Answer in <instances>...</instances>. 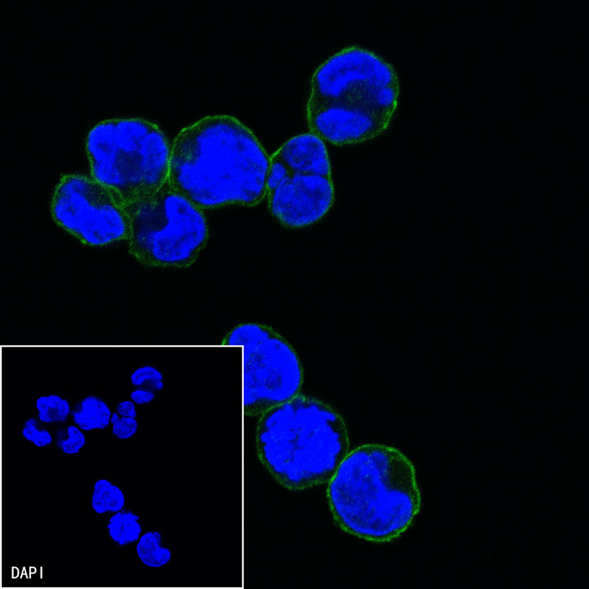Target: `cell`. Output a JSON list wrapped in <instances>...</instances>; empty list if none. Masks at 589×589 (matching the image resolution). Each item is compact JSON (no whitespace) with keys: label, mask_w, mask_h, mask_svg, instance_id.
Returning <instances> with one entry per match:
<instances>
[{"label":"cell","mask_w":589,"mask_h":589,"mask_svg":"<svg viewBox=\"0 0 589 589\" xmlns=\"http://www.w3.org/2000/svg\"><path fill=\"white\" fill-rule=\"evenodd\" d=\"M164 375L154 366L146 365L136 368L130 376L131 384L136 388H151L154 383L163 381Z\"/></svg>","instance_id":"20"},{"label":"cell","mask_w":589,"mask_h":589,"mask_svg":"<svg viewBox=\"0 0 589 589\" xmlns=\"http://www.w3.org/2000/svg\"><path fill=\"white\" fill-rule=\"evenodd\" d=\"M290 171L332 178V169L324 141L312 133L294 136L275 154Z\"/></svg>","instance_id":"11"},{"label":"cell","mask_w":589,"mask_h":589,"mask_svg":"<svg viewBox=\"0 0 589 589\" xmlns=\"http://www.w3.org/2000/svg\"><path fill=\"white\" fill-rule=\"evenodd\" d=\"M567 285H570V284H571V282H570V281H568L567 282Z\"/></svg>","instance_id":"40"},{"label":"cell","mask_w":589,"mask_h":589,"mask_svg":"<svg viewBox=\"0 0 589 589\" xmlns=\"http://www.w3.org/2000/svg\"><path fill=\"white\" fill-rule=\"evenodd\" d=\"M270 160L254 133L239 119L207 116L176 136L167 184L202 211L254 207L267 194Z\"/></svg>","instance_id":"1"},{"label":"cell","mask_w":589,"mask_h":589,"mask_svg":"<svg viewBox=\"0 0 589 589\" xmlns=\"http://www.w3.org/2000/svg\"><path fill=\"white\" fill-rule=\"evenodd\" d=\"M530 298L531 299H533V298H534V295H530Z\"/></svg>","instance_id":"39"},{"label":"cell","mask_w":589,"mask_h":589,"mask_svg":"<svg viewBox=\"0 0 589 589\" xmlns=\"http://www.w3.org/2000/svg\"><path fill=\"white\" fill-rule=\"evenodd\" d=\"M538 322H536V324H535L536 327H538Z\"/></svg>","instance_id":"41"},{"label":"cell","mask_w":589,"mask_h":589,"mask_svg":"<svg viewBox=\"0 0 589 589\" xmlns=\"http://www.w3.org/2000/svg\"><path fill=\"white\" fill-rule=\"evenodd\" d=\"M268 196L269 210L289 228L307 227L327 214L334 199L332 178L290 171Z\"/></svg>","instance_id":"9"},{"label":"cell","mask_w":589,"mask_h":589,"mask_svg":"<svg viewBox=\"0 0 589 589\" xmlns=\"http://www.w3.org/2000/svg\"><path fill=\"white\" fill-rule=\"evenodd\" d=\"M279 335L281 334L271 326L258 323H242L225 335L222 344L225 347L242 348Z\"/></svg>","instance_id":"16"},{"label":"cell","mask_w":589,"mask_h":589,"mask_svg":"<svg viewBox=\"0 0 589 589\" xmlns=\"http://www.w3.org/2000/svg\"><path fill=\"white\" fill-rule=\"evenodd\" d=\"M565 252H566V253H570L571 252V250L570 249H567L566 251Z\"/></svg>","instance_id":"37"},{"label":"cell","mask_w":589,"mask_h":589,"mask_svg":"<svg viewBox=\"0 0 589 589\" xmlns=\"http://www.w3.org/2000/svg\"><path fill=\"white\" fill-rule=\"evenodd\" d=\"M311 132L338 145L360 144L377 137L391 122L358 106L337 102H307Z\"/></svg>","instance_id":"10"},{"label":"cell","mask_w":589,"mask_h":589,"mask_svg":"<svg viewBox=\"0 0 589 589\" xmlns=\"http://www.w3.org/2000/svg\"><path fill=\"white\" fill-rule=\"evenodd\" d=\"M131 400L137 405L149 404L154 400V391L149 388L139 387L133 390L129 395Z\"/></svg>","instance_id":"23"},{"label":"cell","mask_w":589,"mask_h":589,"mask_svg":"<svg viewBox=\"0 0 589 589\" xmlns=\"http://www.w3.org/2000/svg\"><path fill=\"white\" fill-rule=\"evenodd\" d=\"M111 515L106 524V533L111 540L121 547L137 542L143 531L140 516L126 509Z\"/></svg>","instance_id":"13"},{"label":"cell","mask_w":589,"mask_h":589,"mask_svg":"<svg viewBox=\"0 0 589 589\" xmlns=\"http://www.w3.org/2000/svg\"><path fill=\"white\" fill-rule=\"evenodd\" d=\"M529 49H530V51H532V50L534 49V46H530V48H529Z\"/></svg>","instance_id":"28"},{"label":"cell","mask_w":589,"mask_h":589,"mask_svg":"<svg viewBox=\"0 0 589 589\" xmlns=\"http://www.w3.org/2000/svg\"><path fill=\"white\" fill-rule=\"evenodd\" d=\"M497 261H502V259L501 258H497Z\"/></svg>","instance_id":"33"},{"label":"cell","mask_w":589,"mask_h":589,"mask_svg":"<svg viewBox=\"0 0 589 589\" xmlns=\"http://www.w3.org/2000/svg\"><path fill=\"white\" fill-rule=\"evenodd\" d=\"M334 523L368 541L387 542L410 527L421 506L415 468L392 446L369 443L349 451L328 484Z\"/></svg>","instance_id":"2"},{"label":"cell","mask_w":589,"mask_h":589,"mask_svg":"<svg viewBox=\"0 0 589 589\" xmlns=\"http://www.w3.org/2000/svg\"><path fill=\"white\" fill-rule=\"evenodd\" d=\"M22 434L26 441L39 448L47 447L53 440L51 433L46 429L40 428L35 418H29L25 422Z\"/></svg>","instance_id":"19"},{"label":"cell","mask_w":589,"mask_h":589,"mask_svg":"<svg viewBox=\"0 0 589 589\" xmlns=\"http://www.w3.org/2000/svg\"><path fill=\"white\" fill-rule=\"evenodd\" d=\"M557 108L559 109H561L562 108V106H557Z\"/></svg>","instance_id":"31"},{"label":"cell","mask_w":589,"mask_h":589,"mask_svg":"<svg viewBox=\"0 0 589 589\" xmlns=\"http://www.w3.org/2000/svg\"><path fill=\"white\" fill-rule=\"evenodd\" d=\"M575 53H576V54H580V51H575Z\"/></svg>","instance_id":"36"},{"label":"cell","mask_w":589,"mask_h":589,"mask_svg":"<svg viewBox=\"0 0 589 589\" xmlns=\"http://www.w3.org/2000/svg\"><path fill=\"white\" fill-rule=\"evenodd\" d=\"M495 68H497V69H498V68H500V64H496V65H495Z\"/></svg>","instance_id":"27"},{"label":"cell","mask_w":589,"mask_h":589,"mask_svg":"<svg viewBox=\"0 0 589 589\" xmlns=\"http://www.w3.org/2000/svg\"><path fill=\"white\" fill-rule=\"evenodd\" d=\"M91 178L123 204L154 194L167 183L171 147L155 123L118 118L96 123L86 136Z\"/></svg>","instance_id":"4"},{"label":"cell","mask_w":589,"mask_h":589,"mask_svg":"<svg viewBox=\"0 0 589 589\" xmlns=\"http://www.w3.org/2000/svg\"><path fill=\"white\" fill-rule=\"evenodd\" d=\"M290 173L283 162L272 156L267 179V194H270Z\"/></svg>","instance_id":"21"},{"label":"cell","mask_w":589,"mask_h":589,"mask_svg":"<svg viewBox=\"0 0 589 589\" xmlns=\"http://www.w3.org/2000/svg\"><path fill=\"white\" fill-rule=\"evenodd\" d=\"M514 104H515V102H514V101H512V102H511V105H513Z\"/></svg>","instance_id":"32"},{"label":"cell","mask_w":589,"mask_h":589,"mask_svg":"<svg viewBox=\"0 0 589 589\" xmlns=\"http://www.w3.org/2000/svg\"><path fill=\"white\" fill-rule=\"evenodd\" d=\"M530 289H532H532H534V286H533V285H531V286H530Z\"/></svg>","instance_id":"35"},{"label":"cell","mask_w":589,"mask_h":589,"mask_svg":"<svg viewBox=\"0 0 589 589\" xmlns=\"http://www.w3.org/2000/svg\"><path fill=\"white\" fill-rule=\"evenodd\" d=\"M66 434L67 437L59 439L56 442V445L66 455L78 454L86 444V438L84 433L77 426L70 425L66 429Z\"/></svg>","instance_id":"18"},{"label":"cell","mask_w":589,"mask_h":589,"mask_svg":"<svg viewBox=\"0 0 589 589\" xmlns=\"http://www.w3.org/2000/svg\"><path fill=\"white\" fill-rule=\"evenodd\" d=\"M35 407L39 420L46 424L66 422L71 411L68 401L56 394L41 396L36 400Z\"/></svg>","instance_id":"17"},{"label":"cell","mask_w":589,"mask_h":589,"mask_svg":"<svg viewBox=\"0 0 589 589\" xmlns=\"http://www.w3.org/2000/svg\"><path fill=\"white\" fill-rule=\"evenodd\" d=\"M51 214L56 225L86 245L103 246L128 238L125 205L110 189L87 176H62L53 194Z\"/></svg>","instance_id":"7"},{"label":"cell","mask_w":589,"mask_h":589,"mask_svg":"<svg viewBox=\"0 0 589 589\" xmlns=\"http://www.w3.org/2000/svg\"><path fill=\"white\" fill-rule=\"evenodd\" d=\"M255 439L262 466L292 491L328 484L351 451L342 416L327 403L301 394L259 416Z\"/></svg>","instance_id":"3"},{"label":"cell","mask_w":589,"mask_h":589,"mask_svg":"<svg viewBox=\"0 0 589 589\" xmlns=\"http://www.w3.org/2000/svg\"><path fill=\"white\" fill-rule=\"evenodd\" d=\"M562 319H563V320H565V319H566V318H565V317H562Z\"/></svg>","instance_id":"44"},{"label":"cell","mask_w":589,"mask_h":589,"mask_svg":"<svg viewBox=\"0 0 589 589\" xmlns=\"http://www.w3.org/2000/svg\"><path fill=\"white\" fill-rule=\"evenodd\" d=\"M398 76L370 50L352 46L332 55L312 75L307 102L358 106L391 122L398 104Z\"/></svg>","instance_id":"6"},{"label":"cell","mask_w":589,"mask_h":589,"mask_svg":"<svg viewBox=\"0 0 589 589\" xmlns=\"http://www.w3.org/2000/svg\"><path fill=\"white\" fill-rule=\"evenodd\" d=\"M530 275L531 276H533L534 275V273L533 272H531Z\"/></svg>","instance_id":"38"},{"label":"cell","mask_w":589,"mask_h":589,"mask_svg":"<svg viewBox=\"0 0 589 589\" xmlns=\"http://www.w3.org/2000/svg\"><path fill=\"white\" fill-rule=\"evenodd\" d=\"M164 388V383L163 381H159L154 383L152 385L151 389L153 391H160Z\"/></svg>","instance_id":"25"},{"label":"cell","mask_w":589,"mask_h":589,"mask_svg":"<svg viewBox=\"0 0 589 589\" xmlns=\"http://www.w3.org/2000/svg\"><path fill=\"white\" fill-rule=\"evenodd\" d=\"M241 349L246 416L259 417L301 394L304 368L295 349L281 334Z\"/></svg>","instance_id":"8"},{"label":"cell","mask_w":589,"mask_h":589,"mask_svg":"<svg viewBox=\"0 0 589 589\" xmlns=\"http://www.w3.org/2000/svg\"><path fill=\"white\" fill-rule=\"evenodd\" d=\"M138 429V422L135 418L122 417L112 424V433L116 438L125 440L134 436Z\"/></svg>","instance_id":"22"},{"label":"cell","mask_w":589,"mask_h":589,"mask_svg":"<svg viewBox=\"0 0 589 589\" xmlns=\"http://www.w3.org/2000/svg\"><path fill=\"white\" fill-rule=\"evenodd\" d=\"M90 503L96 514H112L125 509L126 495L114 482L106 478L99 479L93 485Z\"/></svg>","instance_id":"14"},{"label":"cell","mask_w":589,"mask_h":589,"mask_svg":"<svg viewBox=\"0 0 589 589\" xmlns=\"http://www.w3.org/2000/svg\"><path fill=\"white\" fill-rule=\"evenodd\" d=\"M125 205L128 251L142 265L182 269L197 260L208 241L204 211L169 187Z\"/></svg>","instance_id":"5"},{"label":"cell","mask_w":589,"mask_h":589,"mask_svg":"<svg viewBox=\"0 0 589 589\" xmlns=\"http://www.w3.org/2000/svg\"><path fill=\"white\" fill-rule=\"evenodd\" d=\"M136 555L143 564L149 567L159 568L165 566L172 561L171 549L163 544V536L160 531H148L142 534L135 546Z\"/></svg>","instance_id":"15"},{"label":"cell","mask_w":589,"mask_h":589,"mask_svg":"<svg viewBox=\"0 0 589 589\" xmlns=\"http://www.w3.org/2000/svg\"><path fill=\"white\" fill-rule=\"evenodd\" d=\"M121 417V416L119 414L118 412H113V413H112L111 418V424L112 425L114 424L115 423V422L119 420V419Z\"/></svg>","instance_id":"26"},{"label":"cell","mask_w":589,"mask_h":589,"mask_svg":"<svg viewBox=\"0 0 589 589\" xmlns=\"http://www.w3.org/2000/svg\"><path fill=\"white\" fill-rule=\"evenodd\" d=\"M506 113H507V111H506V110H505V109H504V110L502 111V114L505 115L506 114Z\"/></svg>","instance_id":"29"},{"label":"cell","mask_w":589,"mask_h":589,"mask_svg":"<svg viewBox=\"0 0 589 589\" xmlns=\"http://www.w3.org/2000/svg\"><path fill=\"white\" fill-rule=\"evenodd\" d=\"M567 317H571V315H570V314H567Z\"/></svg>","instance_id":"43"},{"label":"cell","mask_w":589,"mask_h":589,"mask_svg":"<svg viewBox=\"0 0 589 589\" xmlns=\"http://www.w3.org/2000/svg\"><path fill=\"white\" fill-rule=\"evenodd\" d=\"M548 283H549V285H551V281H549V282H548Z\"/></svg>","instance_id":"46"},{"label":"cell","mask_w":589,"mask_h":589,"mask_svg":"<svg viewBox=\"0 0 589 589\" xmlns=\"http://www.w3.org/2000/svg\"><path fill=\"white\" fill-rule=\"evenodd\" d=\"M73 421L82 431L104 430L111 423L112 412L101 398L88 396L76 405Z\"/></svg>","instance_id":"12"},{"label":"cell","mask_w":589,"mask_h":589,"mask_svg":"<svg viewBox=\"0 0 589 589\" xmlns=\"http://www.w3.org/2000/svg\"><path fill=\"white\" fill-rule=\"evenodd\" d=\"M553 261H554V262H555V261H557V259H556V258H554V259H553Z\"/></svg>","instance_id":"45"},{"label":"cell","mask_w":589,"mask_h":589,"mask_svg":"<svg viewBox=\"0 0 589 589\" xmlns=\"http://www.w3.org/2000/svg\"><path fill=\"white\" fill-rule=\"evenodd\" d=\"M551 11H552V9H551V8H550V9H548V13H550L551 12Z\"/></svg>","instance_id":"34"},{"label":"cell","mask_w":589,"mask_h":589,"mask_svg":"<svg viewBox=\"0 0 589 589\" xmlns=\"http://www.w3.org/2000/svg\"><path fill=\"white\" fill-rule=\"evenodd\" d=\"M538 86H541L544 85V83H542V82L538 83Z\"/></svg>","instance_id":"30"},{"label":"cell","mask_w":589,"mask_h":589,"mask_svg":"<svg viewBox=\"0 0 589 589\" xmlns=\"http://www.w3.org/2000/svg\"><path fill=\"white\" fill-rule=\"evenodd\" d=\"M512 280H514L515 279L514 277H512Z\"/></svg>","instance_id":"47"},{"label":"cell","mask_w":589,"mask_h":589,"mask_svg":"<svg viewBox=\"0 0 589 589\" xmlns=\"http://www.w3.org/2000/svg\"><path fill=\"white\" fill-rule=\"evenodd\" d=\"M116 412L122 417H130L136 418L137 417V410L136 404L131 400L123 401L116 406Z\"/></svg>","instance_id":"24"},{"label":"cell","mask_w":589,"mask_h":589,"mask_svg":"<svg viewBox=\"0 0 589 589\" xmlns=\"http://www.w3.org/2000/svg\"><path fill=\"white\" fill-rule=\"evenodd\" d=\"M498 288H499V289H501L502 288V287H501V286H498Z\"/></svg>","instance_id":"42"}]
</instances>
